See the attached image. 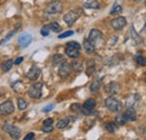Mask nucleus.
Instances as JSON below:
<instances>
[{"instance_id":"f03ea898","label":"nucleus","mask_w":146,"mask_h":140,"mask_svg":"<svg viewBox=\"0 0 146 140\" xmlns=\"http://www.w3.org/2000/svg\"><path fill=\"white\" fill-rule=\"evenodd\" d=\"M80 50H81V45L78 42H69L66 44L65 54L71 58H76L80 55Z\"/></svg>"},{"instance_id":"cd10ccee","label":"nucleus","mask_w":146,"mask_h":140,"mask_svg":"<svg viewBox=\"0 0 146 140\" xmlns=\"http://www.w3.org/2000/svg\"><path fill=\"white\" fill-rule=\"evenodd\" d=\"M126 122H127V120H126V118L124 117V114H123V116H117L116 119H115V123L118 124V125H123V124H125Z\"/></svg>"},{"instance_id":"58836bf2","label":"nucleus","mask_w":146,"mask_h":140,"mask_svg":"<svg viewBox=\"0 0 146 140\" xmlns=\"http://www.w3.org/2000/svg\"><path fill=\"white\" fill-rule=\"evenodd\" d=\"M51 124H53V119L52 118H47L43 121V125H51Z\"/></svg>"},{"instance_id":"1a4fd4ad","label":"nucleus","mask_w":146,"mask_h":140,"mask_svg":"<svg viewBox=\"0 0 146 140\" xmlns=\"http://www.w3.org/2000/svg\"><path fill=\"white\" fill-rule=\"evenodd\" d=\"M71 72H72L71 64L68 63L66 61H64V62L61 64L60 69H58V75H60L62 79H65V77H68V76L71 74Z\"/></svg>"},{"instance_id":"b1692460","label":"nucleus","mask_w":146,"mask_h":140,"mask_svg":"<svg viewBox=\"0 0 146 140\" xmlns=\"http://www.w3.org/2000/svg\"><path fill=\"white\" fill-rule=\"evenodd\" d=\"M17 104H18L19 110H25V109H27V106H28L27 101H25L23 98H18V99H17Z\"/></svg>"},{"instance_id":"c85d7f7f","label":"nucleus","mask_w":146,"mask_h":140,"mask_svg":"<svg viewBox=\"0 0 146 140\" xmlns=\"http://www.w3.org/2000/svg\"><path fill=\"white\" fill-rule=\"evenodd\" d=\"M105 127H106V129L109 131V132H115L116 131V129H117V124L115 122H107L105 124Z\"/></svg>"},{"instance_id":"393cba45","label":"nucleus","mask_w":146,"mask_h":140,"mask_svg":"<svg viewBox=\"0 0 146 140\" xmlns=\"http://www.w3.org/2000/svg\"><path fill=\"white\" fill-rule=\"evenodd\" d=\"M64 61H65V59H64V57H63L62 55H60V54H55L54 56H53V64H54V65L62 64Z\"/></svg>"},{"instance_id":"ea45409f","label":"nucleus","mask_w":146,"mask_h":140,"mask_svg":"<svg viewBox=\"0 0 146 140\" xmlns=\"http://www.w3.org/2000/svg\"><path fill=\"white\" fill-rule=\"evenodd\" d=\"M23 61H24V57H21V56H20V57H18V58H16V59H15L14 64H15V65H19V64H20Z\"/></svg>"},{"instance_id":"6ab92c4d","label":"nucleus","mask_w":146,"mask_h":140,"mask_svg":"<svg viewBox=\"0 0 146 140\" xmlns=\"http://www.w3.org/2000/svg\"><path fill=\"white\" fill-rule=\"evenodd\" d=\"M83 48H84V51L87 53H93L94 50H96V47L92 45L88 39H84V42H83Z\"/></svg>"},{"instance_id":"aec40b11","label":"nucleus","mask_w":146,"mask_h":140,"mask_svg":"<svg viewBox=\"0 0 146 140\" xmlns=\"http://www.w3.org/2000/svg\"><path fill=\"white\" fill-rule=\"evenodd\" d=\"M71 67H72V70L76 71V72H81L82 69H83V65H82V62H80V61H73L72 63H71Z\"/></svg>"},{"instance_id":"20e7f679","label":"nucleus","mask_w":146,"mask_h":140,"mask_svg":"<svg viewBox=\"0 0 146 140\" xmlns=\"http://www.w3.org/2000/svg\"><path fill=\"white\" fill-rule=\"evenodd\" d=\"M43 93V83H35L28 88V95L32 99H39Z\"/></svg>"},{"instance_id":"a211bd4d","label":"nucleus","mask_w":146,"mask_h":140,"mask_svg":"<svg viewBox=\"0 0 146 140\" xmlns=\"http://www.w3.org/2000/svg\"><path fill=\"white\" fill-rule=\"evenodd\" d=\"M94 108H96V100H94V99H88V100L84 102L83 106H82V109L89 110V111H93Z\"/></svg>"},{"instance_id":"f8f14e48","label":"nucleus","mask_w":146,"mask_h":140,"mask_svg":"<svg viewBox=\"0 0 146 140\" xmlns=\"http://www.w3.org/2000/svg\"><path fill=\"white\" fill-rule=\"evenodd\" d=\"M32 40H33V37H32L31 34L24 33V34H21V35L19 36L18 44L23 47V48H26V47H28V46L31 45Z\"/></svg>"},{"instance_id":"f704fd0d","label":"nucleus","mask_w":146,"mask_h":140,"mask_svg":"<svg viewBox=\"0 0 146 140\" xmlns=\"http://www.w3.org/2000/svg\"><path fill=\"white\" fill-rule=\"evenodd\" d=\"M72 35H73L72 30H68V32H65V33H63V34H60L58 38H66V37H69V36H72Z\"/></svg>"},{"instance_id":"9b49d317","label":"nucleus","mask_w":146,"mask_h":140,"mask_svg":"<svg viewBox=\"0 0 146 140\" xmlns=\"http://www.w3.org/2000/svg\"><path fill=\"white\" fill-rule=\"evenodd\" d=\"M141 103V96L138 94H133L130 96H128L127 101H126V106L128 109H133L135 110Z\"/></svg>"},{"instance_id":"ddd939ff","label":"nucleus","mask_w":146,"mask_h":140,"mask_svg":"<svg viewBox=\"0 0 146 140\" xmlns=\"http://www.w3.org/2000/svg\"><path fill=\"white\" fill-rule=\"evenodd\" d=\"M119 90H120V87H119V84H118L117 82H110L109 84H107V85L105 87L106 93L109 94L110 96L116 95V94L119 92Z\"/></svg>"},{"instance_id":"bb28decb","label":"nucleus","mask_w":146,"mask_h":140,"mask_svg":"<svg viewBox=\"0 0 146 140\" xmlns=\"http://www.w3.org/2000/svg\"><path fill=\"white\" fill-rule=\"evenodd\" d=\"M121 11H123V7L119 6L118 3H115V5L112 6V9L110 10V14H111V15H116V14H119V13H121Z\"/></svg>"},{"instance_id":"e433bc0d","label":"nucleus","mask_w":146,"mask_h":140,"mask_svg":"<svg viewBox=\"0 0 146 140\" xmlns=\"http://www.w3.org/2000/svg\"><path fill=\"white\" fill-rule=\"evenodd\" d=\"M33 139H35V133H34V132H29V133H27L26 137L24 138V140H33Z\"/></svg>"},{"instance_id":"4468645a","label":"nucleus","mask_w":146,"mask_h":140,"mask_svg":"<svg viewBox=\"0 0 146 140\" xmlns=\"http://www.w3.org/2000/svg\"><path fill=\"white\" fill-rule=\"evenodd\" d=\"M39 75H40V69H38L37 66H33L27 72V77L29 80H37Z\"/></svg>"},{"instance_id":"423d86ee","label":"nucleus","mask_w":146,"mask_h":140,"mask_svg":"<svg viewBox=\"0 0 146 140\" xmlns=\"http://www.w3.org/2000/svg\"><path fill=\"white\" fill-rule=\"evenodd\" d=\"M15 111V106L11 100H7L0 104V116H8Z\"/></svg>"},{"instance_id":"a878e982","label":"nucleus","mask_w":146,"mask_h":140,"mask_svg":"<svg viewBox=\"0 0 146 140\" xmlns=\"http://www.w3.org/2000/svg\"><path fill=\"white\" fill-rule=\"evenodd\" d=\"M130 34H131V38L138 44L142 39H141V36L138 35L137 33H136V30H135V28H134V26H131V29H130Z\"/></svg>"},{"instance_id":"7ed1b4c3","label":"nucleus","mask_w":146,"mask_h":140,"mask_svg":"<svg viewBox=\"0 0 146 140\" xmlns=\"http://www.w3.org/2000/svg\"><path fill=\"white\" fill-rule=\"evenodd\" d=\"M3 130L13 138V139L17 140L20 138V135H21V131H20V129L17 128L16 125H13V124H9V123H6L3 127Z\"/></svg>"},{"instance_id":"0eeeda50","label":"nucleus","mask_w":146,"mask_h":140,"mask_svg":"<svg viewBox=\"0 0 146 140\" xmlns=\"http://www.w3.org/2000/svg\"><path fill=\"white\" fill-rule=\"evenodd\" d=\"M79 17H80V11H78V10H71V11H69L68 14L64 15L63 20H64L65 24H68L69 26H72L73 24L79 19Z\"/></svg>"},{"instance_id":"72a5a7b5","label":"nucleus","mask_w":146,"mask_h":140,"mask_svg":"<svg viewBox=\"0 0 146 140\" xmlns=\"http://www.w3.org/2000/svg\"><path fill=\"white\" fill-rule=\"evenodd\" d=\"M42 131H43V132H52V131H53V125H52V124H51V125H43Z\"/></svg>"},{"instance_id":"f3484780","label":"nucleus","mask_w":146,"mask_h":140,"mask_svg":"<svg viewBox=\"0 0 146 140\" xmlns=\"http://www.w3.org/2000/svg\"><path fill=\"white\" fill-rule=\"evenodd\" d=\"M124 117L126 118L127 121H135L136 120V111L133 109H127L126 112L124 113Z\"/></svg>"},{"instance_id":"39448f33","label":"nucleus","mask_w":146,"mask_h":140,"mask_svg":"<svg viewBox=\"0 0 146 140\" xmlns=\"http://www.w3.org/2000/svg\"><path fill=\"white\" fill-rule=\"evenodd\" d=\"M102 39H104V35H102V33L100 30H98V29H91L90 30L88 40L91 43L94 47H97V45L100 42H102Z\"/></svg>"},{"instance_id":"37998d69","label":"nucleus","mask_w":146,"mask_h":140,"mask_svg":"<svg viewBox=\"0 0 146 140\" xmlns=\"http://www.w3.org/2000/svg\"><path fill=\"white\" fill-rule=\"evenodd\" d=\"M33 140H35V139H33Z\"/></svg>"},{"instance_id":"c756f323","label":"nucleus","mask_w":146,"mask_h":140,"mask_svg":"<svg viewBox=\"0 0 146 140\" xmlns=\"http://www.w3.org/2000/svg\"><path fill=\"white\" fill-rule=\"evenodd\" d=\"M135 61H136L139 65H142V66H144V65H145V58L142 56V54H141V53H137V54L135 55Z\"/></svg>"},{"instance_id":"c9c22d12","label":"nucleus","mask_w":146,"mask_h":140,"mask_svg":"<svg viewBox=\"0 0 146 140\" xmlns=\"http://www.w3.org/2000/svg\"><path fill=\"white\" fill-rule=\"evenodd\" d=\"M94 71H96V66H94V65H92V66H90L89 69H87V72H86V73H87V75H88V76H91L92 73H93Z\"/></svg>"},{"instance_id":"a19ab883","label":"nucleus","mask_w":146,"mask_h":140,"mask_svg":"<svg viewBox=\"0 0 146 140\" xmlns=\"http://www.w3.org/2000/svg\"><path fill=\"white\" fill-rule=\"evenodd\" d=\"M0 140H2V137H1V135H0Z\"/></svg>"},{"instance_id":"dca6fc26","label":"nucleus","mask_w":146,"mask_h":140,"mask_svg":"<svg viewBox=\"0 0 146 140\" xmlns=\"http://www.w3.org/2000/svg\"><path fill=\"white\" fill-rule=\"evenodd\" d=\"M101 80H102V77L93 81L91 83V85H90V92H91L92 94H97L98 93V91L100 88V84H101Z\"/></svg>"},{"instance_id":"4c0bfd02","label":"nucleus","mask_w":146,"mask_h":140,"mask_svg":"<svg viewBox=\"0 0 146 140\" xmlns=\"http://www.w3.org/2000/svg\"><path fill=\"white\" fill-rule=\"evenodd\" d=\"M53 108H54V105H53V104L46 105V106H45V108L43 109V112H44V113H47V112L52 111V110H53Z\"/></svg>"},{"instance_id":"9d476101","label":"nucleus","mask_w":146,"mask_h":140,"mask_svg":"<svg viewBox=\"0 0 146 140\" xmlns=\"http://www.w3.org/2000/svg\"><path fill=\"white\" fill-rule=\"evenodd\" d=\"M126 25H127V20H126V18L121 17V16H120V17L115 18V19H112V20L110 21V26H111L113 29H116V30H119V29L124 28Z\"/></svg>"},{"instance_id":"5701e85b","label":"nucleus","mask_w":146,"mask_h":140,"mask_svg":"<svg viewBox=\"0 0 146 140\" xmlns=\"http://www.w3.org/2000/svg\"><path fill=\"white\" fill-rule=\"evenodd\" d=\"M13 65H14V61L13 59H7L6 62H3V64H2V70H3V72L10 71L11 67H13Z\"/></svg>"},{"instance_id":"4be33fe9","label":"nucleus","mask_w":146,"mask_h":140,"mask_svg":"<svg viewBox=\"0 0 146 140\" xmlns=\"http://www.w3.org/2000/svg\"><path fill=\"white\" fill-rule=\"evenodd\" d=\"M47 27H48V29H50L51 32H54V33H60L61 29H62V27H61L60 24H57V22H51L50 25H47Z\"/></svg>"},{"instance_id":"2eb2a0df","label":"nucleus","mask_w":146,"mask_h":140,"mask_svg":"<svg viewBox=\"0 0 146 140\" xmlns=\"http://www.w3.org/2000/svg\"><path fill=\"white\" fill-rule=\"evenodd\" d=\"M83 6L88 9H99L100 8V5L97 0H84Z\"/></svg>"},{"instance_id":"2f4dec72","label":"nucleus","mask_w":146,"mask_h":140,"mask_svg":"<svg viewBox=\"0 0 146 140\" xmlns=\"http://www.w3.org/2000/svg\"><path fill=\"white\" fill-rule=\"evenodd\" d=\"M81 109H82V106L79 104V103H73V104H71V110H72L73 112H81Z\"/></svg>"},{"instance_id":"412c9836","label":"nucleus","mask_w":146,"mask_h":140,"mask_svg":"<svg viewBox=\"0 0 146 140\" xmlns=\"http://www.w3.org/2000/svg\"><path fill=\"white\" fill-rule=\"evenodd\" d=\"M69 123H70V119H69V118H65V119L58 120L57 123H56V127H57L58 129H64V128H66V127L69 125Z\"/></svg>"},{"instance_id":"473e14b6","label":"nucleus","mask_w":146,"mask_h":140,"mask_svg":"<svg viewBox=\"0 0 146 140\" xmlns=\"http://www.w3.org/2000/svg\"><path fill=\"white\" fill-rule=\"evenodd\" d=\"M40 35L44 36V37H47V36L50 35V29H48L47 26L42 27V29H40Z\"/></svg>"},{"instance_id":"6e6552de","label":"nucleus","mask_w":146,"mask_h":140,"mask_svg":"<svg viewBox=\"0 0 146 140\" xmlns=\"http://www.w3.org/2000/svg\"><path fill=\"white\" fill-rule=\"evenodd\" d=\"M63 9V5L61 1H53L51 3H48L46 6V13L47 14H57V13H61Z\"/></svg>"},{"instance_id":"79ce46f5","label":"nucleus","mask_w":146,"mask_h":140,"mask_svg":"<svg viewBox=\"0 0 146 140\" xmlns=\"http://www.w3.org/2000/svg\"><path fill=\"white\" fill-rule=\"evenodd\" d=\"M134 1H136V2H137V1H141V0H134Z\"/></svg>"},{"instance_id":"7c9ffc66","label":"nucleus","mask_w":146,"mask_h":140,"mask_svg":"<svg viewBox=\"0 0 146 140\" xmlns=\"http://www.w3.org/2000/svg\"><path fill=\"white\" fill-rule=\"evenodd\" d=\"M15 33H16V30H13V32H10V33H9L8 35L6 36V37H5L2 40H0V45H3L5 43H7V42H8V40H9V39L13 37V36L15 35Z\"/></svg>"},{"instance_id":"f257e3e1","label":"nucleus","mask_w":146,"mask_h":140,"mask_svg":"<svg viewBox=\"0 0 146 140\" xmlns=\"http://www.w3.org/2000/svg\"><path fill=\"white\" fill-rule=\"evenodd\" d=\"M105 104H106V106L109 109L111 112H113V113H117V112L121 111V109H123V103H121L118 99H116L113 95L107 98V99L105 100Z\"/></svg>"}]
</instances>
